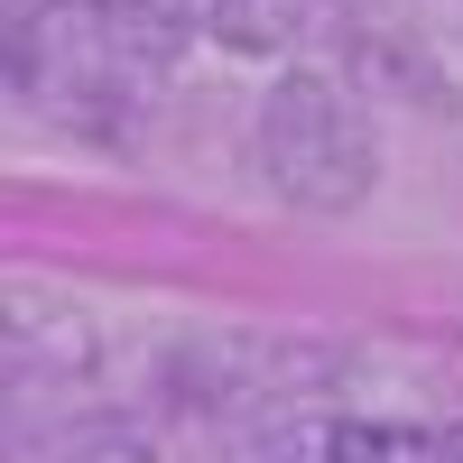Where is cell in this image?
Listing matches in <instances>:
<instances>
[{"mask_svg": "<svg viewBox=\"0 0 463 463\" xmlns=\"http://www.w3.org/2000/svg\"><path fill=\"white\" fill-rule=\"evenodd\" d=\"M334 463H454L436 427H408V417H343Z\"/></svg>", "mask_w": 463, "mask_h": 463, "instance_id": "obj_2", "label": "cell"}, {"mask_svg": "<svg viewBox=\"0 0 463 463\" xmlns=\"http://www.w3.org/2000/svg\"><path fill=\"white\" fill-rule=\"evenodd\" d=\"M445 454H454V463H463V417H454V427H445Z\"/></svg>", "mask_w": 463, "mask_h": 463, "instance_id": "obj_4", "label": "cell"}, {"mask_svg": "<svg viewBox=\"0 0 463 463\" xmlns=\"http://www.w3.org/2000/svg\"><path fill=\"white\" fill-rule=\"evenodd\" d=\"M56 463H158V445L139 427H121V417H93V427H74L56 445Z\"/></svg>", "mask_w": 463, "mask_h": 463, "instance_id": "obj_3", "label": "cell"}, {"mask_svg": "<svg viewBox=\"0 0 463 463\" xmlns=\"http://www.w3.org/2000/svg\"><path fill=\"white\" fill-rule=\"evenodd\" d=\"M250 158L269 176V195L297 204V213H362L371 185H380V130L371 111L316 65H288L279 84L260 93V121H250Z\"/></svg>", "mask_w": 463, "mask_h": 463, "instance_id": "obj_1", "label": "cell"}]
</instances>
